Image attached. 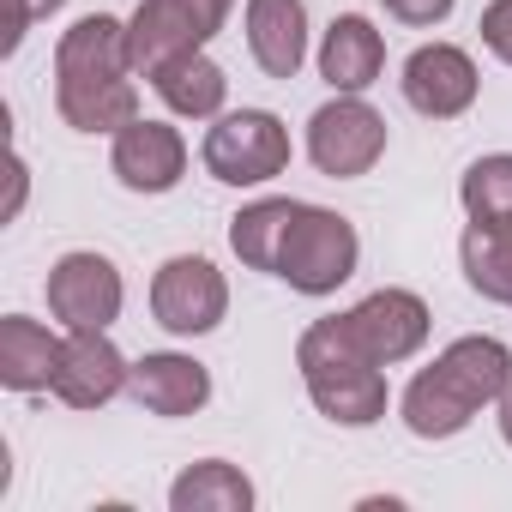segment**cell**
Returning a JSON list of instances; mask_svg holds the SVG:
<instances>
[{
  "instance_id": "obj_1",
  "label": "cell",
  "mask_w": 512,
  "mask_h": 512,
  "mask_svg": "<svg viewBox=\"0 0 512 512\" xmlns=\"http://www.w3.org/2000/svg\"><path fill=\"white\" fill-rule=\"evenodd\" d=\"M55 109L73 133H121L127 121H139L133 49L121 19L91 13L55 43Z\"/></svg>"
},
{
  "instance_id": "obj_2",
  "label": "cell",
  "mask_w": 512,
  "mask_h": 512,
  "mask_svg": "<svg viewBox=\"0 0 512 512\" xmlns=\"http://www.w3.org/2000/svg\"><path fill=\"white\" fill-rule=\"evenodd\" d=\"M296 368L308 380V398L338 428H374L386 416V374L350 332V314L314 320L296 344Z\"/></svg>"
},
{
  "instance_id": "obj_3",
  "label": "cell",
  "mask_w": 512,
  "mask_h": 512,
  "mask_svg": "<svg viewBox=\"0 0 512 512\" xmlns=\"http://www.w3.org/2000/svg\"><path fill=\"white\" fill-rule=\"evenodd\" d=\"M356 260H362L356 223L326 205H302V217L290 223V241L278 253V278L302 296H332L338 284L356 278Z\"/></svg>"
},
{
  "instance_id": "obj_4",
  "label": "cell",
  "mask_w": 512,
  "mask_h": 512,
  "mask_svg": "<svg viewBox=\"0 0 512 512\" xmlns=\"http://www.w3.org/2000/svg\"><path fill=\"white\" fill-rule=\"evenodd\" d=\"M199 157L223 187H266L290 169V127L272 109H235V115H217Z\"/></svg>"
},
{
  "instance_id": "obj_5",
  "label": "cell",
  "mask_w": 512,
  "mask_h": 512,
  "mask_svg": "<svg viewBox=\"0 0 512 512\" xmlns=\"http://www.w3.org/2000/svg\"><path fill=\"white\" fill-rule=\"evenodd\" d=\"M235 0H139V13L127 19V49H133V73L151 79L163 61L205 49Z\"/></svg>"
},
{
  "instance_id": "obj_6",
  "label": "cell",
  "mask_w": 512,
  "mask_h": 512,
  "mask_svg": "<svg viewBox=\"0 0 512 512\" xmlns=\"http://www.w3.org/2000/svg\"><path fill=\"white\" fill-rule=\"evenodd\" d=\"M308 157L320 175L332 181H356L368 175L380 157H386V121L356 97V91H338L326 109H314L308 121Z\"/></svg>"
},
{
  "instance_id": "obj_7",
  "label": "cell",
  "mask_w": 512,
  "mask_h": 512,
  "mask_svg": "<svg viewBox=\"0 0 512 512\" xmlns=\"http://www.w3.org/2000/svg\"><path fill=\"white\" fill-rule=\"evenodd\" d=\"M151 314L175 338H205L229 314V284H223V272L211 260H199V253H175V260H163L157 278H151Z\"/></svg>"
},
{
  "instance_id": "obj_8",
  "label": "cell",
  "mask_w": 512,
  "mask_h": 512,
  "mask_svg": "<svg viewBox=\"0 0 512 512\" xmlns=\"http://www.w3.org/2000/svg\"><path fill=\"white\" fill-rule=\"evenodd\" d=\"M121 302H127V290H121V272H115L109 253L79 247V253H61L55 260V272H49V314L67 332H109L121 320Z\"/></svg>"
},
{
  "instance_id": "obj_9",
  "label": "cell",
  "mask_w": 512,
  "mask_h": 512,
  "mask_svg": "<svg viewBox=\"0 0 512 512\" xmlns=\"http://www.w3.org/2000/svg\"><path fill=\"white\" fill-rule=\"evenodd\" d=\"M404 103L428 121H452L476 103V61L452 43H422L410 61H404Z\"/></svg>"
},
{
  "instance_id": "obj_10",
  "label": "cell",
  "mask_w": 512,
  "mask_h": 512,
  "mask_svg": "<svg viewBox=\"0 0 512 512\" xmlns=\"http://www.w3.org/2000/svg\"><path fill=\"white\" fill-rule=\"evenodd\" d=\"M109 169L127 193H169L181 175H187V139L169 127V121H127L115 133V151H109Z\"/></svg>"
},
{
  "instance_id": "obj_11",
  "label": "cell",
  "mask_w": 512,
  "mask_h": 512,
  "mask_svg": "<svg viewBox=\"0 0 512 512\" xmlns=\"http://www.w3.org/2000/svg\"><path fill=\"white\" fill-rule=\"evenodd\" d=\"M350 332L362 338V350L392 368V362H410L422 344H428V302L410 296V290H374L350 308Z\"/></svg>"
},
{
  "instance_id": "obj_12",
  "label": "cell",
  "mask_w": 512,
  "mask_h": 512,
  "mask_svg": "<svg viewBox=\"0 0 512 512\" xmlns=\"http://www.w3.org/2000/svg\"><path fill=\"white\" fill-rule=\"evenodd\" d=\"M127 380H133V362L103 332H67V350H61V368H55L49 392L73 410H97V404L121 398Z\"/></svg>"
},
{
  "instance_id": "obj_13",
  "label": "cell",
  "mask_w": 512,
  "mask_h": 512,
  "mask_svg": "<svg viewBox=\"0 0 512 512\" xmlns=\"http://www.w3.org/2000/svg\"><path fill=\"white\" fill-rule=\"evenodd\" d=\"M247 49L272 79H296L308 61V7L302 0H247Z\"/></svg>"
},
{
  "instance_id": "obj_14",
  "label": "cell",
  "mask_w": 512,
  "mask_h": 512,
  "mask_svg": "<svg viewBox=\"0 0 512 512\" xmlns=\"http://www.w3.org/2000/svg\"><path fill=\"white\" fill-rule=\"evenodd\" d=\"M127 392H133L151 416H193V410H205V398H211V374H205V362H193V356L157 350V356H139V362H133Z\"/></svg>"
},
{
  "instance_id": "obj_15",
  "label": "cell",
  "mask_w": 512,
  "mask_h": 512,
  "mask_svg": "<svg viewBox=\"0 0 512 512\" xmlns=\"http://www.w3.org/2000/svg\"><path fill=\"white\" fill-rule=\"evenodd\" d=\"M380 67H386V37L362 19V13H344V19H332V31H326V43H320V79L332 85V91H368L374 79H380Z\"/></svg>"
},
{
  "instance_id": "obj_16",
  "label": "cell",
  "mask_w": 512,
  "mask_h": 512,
  "mask_svg": "<svg viewBox=\"0 0 512 512\" xmlns=\"http://www.w3.org/2000/svg\"><path fill=\"white\" fill-rule=\"evenodd\" d=\"M61 350H67V338H55L31 314H7V320H0V386H7V392H43V386H55Z\"/></svg>"
},
{
  "instance_id": "obj_17",
  "label": "cell",
  "mask_w": 512,
  "mask_h": 512,
  "mask_svg": "<svg viewBox=\"0 0 512 512\" xmlns=\"http://www.w3.org/2000/svg\"><path fill=\"white\" fill-rule=\"evenodd\" d=\"M151 91H157L163 109L181 115V121H217V115H223V97H229V79H223V67H217L205 49H193V55L163 61V67L151 73Z\"/></svg>"
},
{
  "instance_id": "obj_18",
  "label": "cell",
  "mask_w": 512,
  "mask_h": 512,
  "mask_svg": "<svg viewBox=\"0 0 512 512\" xmlns=\"http://www.w3.org/2000/svg\"><path fill=\"white\" fill-rule=\"evenodd\" d=\"M440 374H446L476 410H488V404H500V392L512 386V350H506L500 338H458V344L440 350Z\"/></svg>"
},
{
  "instance_id": "obj_19",
  "label": "cell",
  "mask_w": 512,
  "mask_h": 512,
  "mask_svg": "<svg viewBox=\"0 0 512 512\" xmlns=\"http://www.w3.org/2000/svg\"><path fill=\"white\" fill-rule=\"evenodd\" d=\"M470 416H476V404L440 374V362L422 368V374L404 386V428H410L416 440H452V434L470 428Z\"/></svg>"
},
{
  "instance_id": "obj_20",
  "label": "cell",
  "mask_w": 512,
  "mask_h": 512,
  "mask_svg": "<svg viewBox=\"0 0 512 512\" xmlns=\"http://www.w3.org/2000/svg\"><path fill=\"white\" fill-rule=\"evenodd\" d=\"M296 217H302V199H253L247 211H235V223H229L235 260L253 266V272H272V278H278V253H284Z\"/></svg>"
},
{
  "instance_id": "obj_21",
  "label": "cell",
  "mask_w": 512,
  "mask_h": 512,
  "mask_svg": "<svg viewBox=\"0 0 512 512\" xmlns=\"http://www.w3.org/2000/svg\"><path fill=\"white\" fill-rule=\"evenodd\" d=\"M458 266L482 302L512 308V223H470L458 241Z\"/></svg>"
},
{
  "instance_id": "obj_22",
  "label": "cell",
  "mask_w": 512,
  "mask_h": 512,
  "mask_svg": "<svg viewBox=\"0 0 512 512\" xmlns=\"http://www.w3.org/2000/svg\"><path fill=\"white\" fill-rule=\"evenodd\" d=\"M169 506H175V512H247V506H253V482H247L235 464L205 458V464H193V470L175 476Z\"/></svg>"
},
{
  "instance_id": "obj_23",
  "label": "cell",
  "mask_w": 512,
  "mask_h": 512,
  "mask_svg": "<svg viewBox=\"0 0 512 512\" xmlns=\"http://www.w3.org/2000/svg\"><path fill=\"white\" fill-rule=\"evenodd\" d=\"M458 199H464L470 223H512V151L476 157L458 181Z\"/></svg>"
},
{
  "instance_id": "obj_24",
  "label": "cell",
  "mask_w": 512,
  "mask_h": 512,
  "mask_svg": "<svg viewBox=\"0 0 512 512\" xmlns=\"http://www.w3.org/2000/svg\"><path fill=\"white\" fill-rule=\"evenodd\" d=\"M476 31H482V43H488V55L512 67V0H494V7L482 13V25H476Z\"/></svg>"
},
{
  "instance_id": "obj_25",
  "label": "cell",
  "mask_w": 512,
  "mask_h": 512,
  "mask_svg": "<svg viewBox=\"0 0 512 512\" xmlns=\"http://www.w3.org/2000/svg\"><path fill=\"white\" fill-rule=\"evenodd\" d=\"M452 7L458 0H386V13L398 25H440V19H452Z\"/></svg>"
},
{
  "instance_id": "obj_26",
  "label": "cell",
  "mask_w": 512,
  "mask_h": 512,
  "mask_svg": "<svg viewBox=\"0 0 512 512\" xmlns=\"http://www.w3.org/2000/svg\"><path fill=\"white\" fill-rule=\"evenodd\" d=\"M67 0H13V25H7V55L25 43V31L37 25V19H49V13H61Z\"/></svg>"
},
{
  "instance_id": "obj_27",
  "label": "cell",
  "mask_w": 512,
  "mask_h": 512,
  "mask_svg": "<svg viewBox=\"0 0 512 512\" xmlns=\"http://www.w3.org/2000/svg\"><path fill=\"white\" fill-rule=\"evenodd\" d=\"M19 205H25V157H13V199H7V211H0V217H19Z\"/></svg>"
},
{
  "instance_id": "obj_28",
  "label": "cell",
  "mask_w": 512,
  "mask_h": 512,
  "mask_svg": "<svg viewBox=\"0 0 512 512\" xmlns=\"http://www.w3.org/2000/svg\"><path fill=\"white\" fill-rule=\"evenodd\" d=\"M500 440H506V446H512V386H506V392H500Z\"/></svg>"
}]
</instances>
